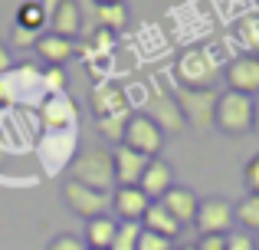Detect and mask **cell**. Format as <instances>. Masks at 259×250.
<instances>
[{
    "instance_id": "obj_1",
    "label": "cell",
    "mask_w": 259,
    "mask_h": 250,
    "mask_svg": "<svg viewBox=\"0 0 259 250\" xmlns=\"http://www.w3.org/2000/svg\"><path fill=\"white\" fill-rule=\"evenodd\" d=\"M69 174H72V181L92 188V191H102V194L118 188L115 185L112 152H105V148H82V152H76V158L69 165Z\"/></svg>"
},
{
    "instance_id": "obj_2",
    "label": "cell",
    "mask_w": 259,
    "mask_h": 250,
    "mask_svg": "<svg viewBox=\"0 0 259 250\" xmlns=\"http://www.w3.org/2000/svg\"><path fill=\"white\" fill-rule=\"evenodd\" d=\"M171 96L177 99V109L184 116V125L190 132H207L213 125V109H217V92L213 89H187L174 86Z\"/></svg>"
},
{
    "instance_id": "obj_3",
    "label": "cell",
    "mask_w": 259,
    "mask_h": 250,
    "mask_svg": "<svg viewBox=\"0 0 259 250\" xmlns=\"http://www.w3.org/2000/svg\"><path fill=\"white\" fill-rule=\"evenodd\" d=\"M213 125L223 135H246L253 132V99L240 96V92H223L217 96V109H213Z\"/></svg>"
},
{
    "instance_id": "obj_4",
    "label": "cell",
    "mask_w": 259,
    "mask_h": 250,
    "mask_svg": "<svg viewBox=\"0 0 259 250\" xmlns=\"http://www.w3.org/2000/svg\"><path fill=\"white\" fill-rule=\"evenodd\" d=\"M174 73H177V86H187V89H210L220 69H217L213 53L194 46V50H187L181 59H177Z\"/></svg>"
},
{
    "instance_id": "obj_5",
    "label": "cell",
    "mask_w": 259,
    "mask_h": 250,
    "mask_svg": "<svg viewBox=\"0 0 259 250\" xmlns=\"http://www.w3.org/2000/svg\"><path fill=\"white\" fill-rule=\"evenodd\" d=\"M194 227L200 231V237H227L233 231V204L227 198H203Z\"/></svg>"
},
{
    "instance_id": "obj_6",
    "label": "cell",
    "mask_w": 259,
    "mask_h": 250,
    "mask_svg": "<svg viewBox=\"0 0 259 250\" xmlns=\"http://www.w3.org/2000/svg\"><path fill=\"white\" fill-rule=\"evenodd\" d=\"M121 145L132 148V152H138V155H145V158H158L161 145H164V132H161V128L154 125L145 112H141V116H132V119H128Z\"/></svg>"
},
{
    "instance_id": "obj_7",
    "label": "cell",
    "mask_w": 259,
    "mask_h": 250,
    "mask_svg": "<svg viewBox=\"0 0 259 250\" xmlns=\"http://www.w3.org/2000/svg\"><path fill=\"white\" fill-rule=\"evenodd\" d=\"M39 122H43V132H72L79 125V109L66 92L63 96H43Z\"/></svg>"
},
{
    "instance_id": "obj_8",
    "label": "cell",
    "mask_w": 259,
    "mask_h": 250,
    "mask_svg": "<svg viewBox=\"0 0 259 250\" xmlns=\"http://www.w3.org/2000/svg\"><path fill=\"white\" fill-rule=\"evenodd\" d=\"M227 86L230 92H240V96L256 99L259 96V56H233L227 66Z\"/></svg>"
},
{
    "instance_id": "obj_9",
    "label": "cell",
    "mask_w": 259,
    "mask_h": 250,
    "mask_svg": "<svg viewBox=\"0 0 259 250\" xmlns=\"http://www.w3.org/2000/svg\"><path fill=\"white\" fill-rule=\"evenodd\" d=\"M63 198H66V204H69L79 218H85V221L102 218V214H105V207H108V194L92 191V188L79 185V181H72V178L63 185Z\"/></svg>"
},
{
    "instance_id": "obj_10",
    "label": "cell",
    "mask_w": 259,
    "mask_h": 250,
    "mask_svg": "<svg viewBox=\"0 0 259 250\" xmlns=\"http://www.w3.org/2000/svg\"><path fill=\"white\" fill-rule=\"evenodd\" d=\"M72 158H76V132H46V138H43L46 171L56 174L59 168H69Z\"/></svg>"
},
{
    "instance_id": "obj_11",
    "label": "cell",
    "mask_w": 259,
    "mask_h": 250,
    "mask_svg": "<svg viewBox=\"0 0 259 250\" xmlns=\"http://www.w3.org/2000/svg\"><path fill=\"white\" fill-rule=\"evenodd\" d=\"M145 116L151 119L161 132H181V128H184V116H181V109H177V99L171 96V92H164V89L151 92Z\"/></svg>"
},
{
    "instance_id": "obj_12",
    "label": "cell",
    "mask_w": 259,
    "mask_h": 250,
    "mask_svg": "<svg viewBox=\"0 0 259 250\" xmlns=\"http://www.w3.org/2000/svg\"><path fill=\"white\" fill-rule=\"evenodd\" d=\"M112 161H115V185L118 188H138V181H141V174H145L151 158H145V155L132 152L125 145H115Z\"/></svg>"
},
{
    "instance_id": "obj_13",
    "label": "cell",
    "mask_w": 259,
    "mask_h": 250,
    "mask_svg": "<svg viewBox=\"0 0 259 250\" xmlns=\"http://www.w3.org/2000/svg\"><path fill=\"white\" fill-rule=\"evenodd\" d=\"M89 105H92L95 119H105V116H118V112H128V96L118 83H99L92 86L89 92Z\"/></svg>"
},
{
    "instance_id": "obj_14",
    "label": "cell",
    "mask_w": 259,
    "mask_h": 250,
    "mask_svg": "<svg viewBox=\"0 0 259 250\" xmlns=\"http://www.w3.org/2000/svg\"><path fill=\"white\" fill-rule=\"evenodd\" d=\"M161 207H164L167 214L177 221L181 227H187V224H194V218H197V207H200V198H197L190 188H181V185H171L167 188V194L158 201Z\"/></svg>"
},
{
    "instance_id": "obj_15",
    "label": "cell",
    "mask_w": 259,
    "mask_h": 250,
    "mask_svg": "<svg viewBox=\"0 0 259 250\" xmlns=\"http://www.w3.org/2000/svg\"><path fill=\"white\" fill-rule=\"evenodd\" d=\"M148 207H151V201H148V194L141 188H115L112 191V211L121 221H138L141 224Z\"/></svg>"
},
{
    "instance_id": "obj_16",
    "label": "cell",
    "mask_w": 259,
    "mask_h": 250,
    "mask_svg": "<svg viewBox=\"0 0 259 250\" xmlns=\"http://www.w3.org/2000/svg\"><path fill=\"white\" fill-rule=\"evenodd\" d=\"M171 185H174V171H171V165H167V161H161V158H151V161H148L145 174H141V181H138V188L148 194V201H161Z\"/></svg>"
},
{
    "instance_id": "obj_17",
    "label": "cell",
    "mask_w": 259,
    "mask_h": 250,
    "mask_svg": "<svg viewBox=\"0 0 259 250\" xmlns=\"http://www.w3.org/2000/svg\"><path fill=\"white\" fill-rule=\"evenodd\" d=\"M50 33H56V37H66V40H76L79 30H82V10H79L76 0H59L56 10H53L50 17Z\"/></svg>"
},
{
    "instance_id": "obj_18",
    "label": "cell",
    "mask_w": 259,
    "mask_h": 250,
    "mask_svg": "<svg viewBox=\"0 0 259 250\" xmlns=\"http://www.w3.org/2000/svg\"><path fill=\"white\" fill-rule=\"evenodd\" d=\"M33 50H36V56L43 59L46 66H63L66 59L76 56V43L66 40V37H56V33H43Z\"/></svg>"
},
{
    "instance_id": "obj_19",
    "label": "cell",
    "mask_w": 259,
    "mask_h": 250,
    "mask_svg": "<svg viewBox=\"0 0 259 250\" xmlns=\"http://www.w3.org/2000/svg\"><path fill=\"white\" fill-rule=\"evenodd\" d=\"M115 234H118V221L108 218V214L85 221V247L89 250H108L112 240H115Z\"/></svg>"
},
{
    "instance_id": "obj_20",
    "label": "cell",
    "mask_w": 259,
    "mask_h": 250,
    "mask_svg": "<svg viewBox=\"0 0 259 250\" xmlns=\"http://www.w3.org/2000/svg\"><path fill=\"white\" fill-rule=\"evenodd\" d=\"M141 227H145V231H151V234H161V237H167V240H174L177 234H181V224H177V221L158 204V201H151V207L145 211Z\"/></svg>"
},
{
    "instance_id": "obj_21",
    "label": "cell",
    "mask_w": 259,
    "mask_h": 250,
    "mask_svg": "<svg viewBox=\"0 0 259 250\" xmlns=\"http://www.w3.org/2000/svg\"><path fill=\"white\" fill-rule=\"evenodd\" d=\"M95 17H99V26L108 33H118L121 26L128 23V7L125 4H102L95 7Z\"/></svg>"
},
{
    "instance_id": "obj_22",
    "label": "cell",
    "mask_w": 259,
    "mask_h": 250,
    "mask_svg": "<svg viewBox=\"0 0 259 250\" xmlns=\"http://www.w3.org/2000/svg\"><path fill=\"white\" fill-rule=\"evenodd\" d=\"M233 221H240L243 231L259 234V194H246L240 204H233Z\"/></svg>"
},
{
    "instance_id": "obj_23",
    "label": "cell",
    "mask_w": 259,
    "mask_h": 250,
    "mask_svg": "<svg viewBox=\"0 0 259 250\" xmlns=\"http://www.w3.org/2000/svg\"><path fill=\"white\" fill-rule=\"evenodd\" d=\"M128 119H132V112H118V116H105V119H95V125H99V135L105 141H115V145H121V138H125V125Z\"/></svg>"
},
{
    "instance_id": "obj_24",
    "label": "cell",
    "mask_w": 259,
    "mask_h": 250,
    "mask_svg": "<svg viewBox=\"0 0 259 250\" xmlns=\"http://www.w3.org/2000/svg\"><path fill=\"white\" fill-rule=\"evenodd\" d=\"M236 37H240L243 50H246L249 56H259V17H256V13H249L246 20H240Z\"/></svg>"
},
{
    "instance_id": "obj_25",
    "label": "cell",
    "mask_w": 259,
    "mask_h": 250,
    "mask_svg": "<svg viewBox=\"0 0 259 250\" xmlns=\"http://www.w3.org/2000/svg\"><path fill=\"white\" fill-rule=\"evenodd\" d=\"M17 26H26V30L43 33V26H46V13H43V7H39V0H30V4L20 7V10H17Z\"/></svg>"
},
{
    "instance_id": "obj_26",
    "label": "cell",
    "mask_w": 259,
    "mask_h": 250,
    "mask_svg": "<svg viewBox=\"0 0 259 250\" xmlns=\"http://www.w3.org/2000/svg\"><path fill=\"white\" fill-rule=\"evenodd\" d=\"M138 237H141V224L138 221H121L118 234H115V240H112L108 250H135L138 247Z\"/></svg>"
},
{
    "instance_id": "obj_27",
    "label": "cell",
    "mask_w": 259,
    "mask_h": 250,
    "mask_svg": "<svg viewBox=\"0 0 259 250\" xmlns=\"http://www.w3.org/2000/svg\"><path fill=\"white\" fill-rule=\"evenodd\" d=\"M63 92H66L63 66H46L43 69V96H63Z\"/></svg>"
},
{
    "instance_id": "obj_28",
    "label": "cell",
    "mask_w": 259,
    "mask_h": 250,
    "mask_svg": "<svg viewBox=\"0 0 259 250\" xmlns=\"http://www.w3.org/2000/svg\"><path fill=\"white\" fill-rule=\"evenodd\" d=\"M135 250H174V247H171V240H167V237L151 234V231L141 227V237H138V247H135Z\"/></svg>"
},
{
    "instance_id": "obj_29",
    "label": "cell",
    "mask_w": 259,
    "mask_h": 250,
    "mask_svg": "<svg viewBox=\"0 0 259 250\" xmlns=\"http://www.w3.org/2000/svg\"><path fill=\"white\" fill-rule=\"evenodd\" d=\"M43 37V33H36V30H26V26H13V33H10V43L13 46H20V50H26V46H36V40Z\"/></svg>"
},
{
    "instance_id": "obj_30",
    "label": "cell",
    "mask_w": 259,
    "mask_h": 250,
    "mask_svg": "<svg viewBox=\"0 0 259 250\" xmlns=\"http://www.w3.org/2000/svg\"><path fill=\"white\" fill-rule=\"evenodd\" d=\"M112 43H115V33H108V30H92V37H89V50H99V53H108L112 50Z\"/></svg>"
},
{
    "instance_id": "obj_31",
    "label": "cell",
    "mask_w": 259,
    "mask_h": 250,
    "mask_svg": "<svg viewBox=\"0 0 259 250\" xmlns=\"http://www.w3.org/2000/svg\"><path fill=\"white\" fill-rule=\"evenodd\" d=\"M46 250H89L82 237H72V234H59V237H53V244Z\"/></svg>"
},
{
    "instance_id": "obj_32",
    "label": "cell",
    "mask_w": 259,
    "mask_h": 250,
    "mask_svg": "<svg viewBox=\"0 0 259 250\" xmlns=\"http://www.w3.org/2000/svg\"><path fill=\"white\" fill-rule=\"evenodd\" d=\"M227 250H256V244L246 231H230L227 234Z\"/></svg>"
},
{
    "instance_id": "obj_33",
    "label": "cell",
    "mask_w": 259,
    "mask_h": 250,
    "mask_svg": "<svg viewBox=\"0 0 259 250\" xmlns=\"http://www.w3.org/2000/svg\"><path fill=\"white\" fill-rule=\"evenodd\" d=\"M243 181H246L249 194H259V155H253L246 165V171H243Z\"/></svg>"
},
{
    "instance_id": "obj_34",
    "label": "cell",
    "mask_w": 259,
    "mask_h": 250,
    "mask_svg": "<svg viewBox=\"0 0 259 250\" xmlns=\"http://www.w3.org/2000/svg\"><path fill=\"white\" fill-rule=\"evenodd\" d=\"M194 247L197 250H227V237H200Z\"/></svg>"
},
{
    "instance_id": "obj_35",
    "label": "cell",
    "mask_w": 259,
    "mask_h": 250,
    "mask_svg": "<svg viewBox=\"0 0 259 250\" xmlns=\"http://www.w3.org/2000/svg\"><path fill=\"white\" fill-rule=\"evenodd\" d=\"M13 69V56H10V46L0 43V76H7V73Z\"/></svg>"
},
{
    "instance_id": "obj_36",
    "label": "cell",
    "mask_w": 259,
    "mask_h": 250,
    "mask_svg": "<svg viewBox=\"0 0 259 250\" xmlns=\"http://www.w3.org/2000/svg\"><path fill=\"white\" fill-rule=\"evenodd\" d=\"M10 102H13V92L7 86V79H0V105H10Z\"/></svg>"
},
{
    "instance_id": "obj_37",
    "label": "cell",
    "mask_w": 259,
    "mask_h": 250,
    "mask_svg": "<svg viewBox=\"0 0 259 250\" xmlns=\"http://www.w3.org/2000/svg\"><path fill=\"white\" fill-rule=\"evenodd\" d=\"M56 4H59V0H39V7H43V13H46V17H53Z\"/></svg>"
},
{
    "instance_id": "obj_38",
    "label": "cell",
    "mask_w": 259,
    "mask_h": 250,
    "mask_svg": "<svg viewBox=\"0 0 259 250\" xmlns=\"http://www.w3.org/2000/svg\"><path fill=\"white\" fill-rule=\"evenodd\" d=\"M253 132L259 135V96L253 99Z\"/></svg>"
},
{
    "instance_id": "obj_39",
    "label": "cell",
    "mask_w": 259,
    "mask_h": 250,
    "mask_svg": "<svg viewBox=\"0 0 259 250\" xmlns=\"http://www.w3.org/2000/svg\"><path fill=\"white\" fill-rule=\"evenodd\" d=\"M102 4H125V0H95V7H102Z\"/></svg>"
},
{
    "instance_id": "obj_40",
    "label": "cell",
    "mask_w": 259,
    "mask_h": 250,
    "mask_svg": "<svg viewBox=\"0 0 259 250\" xmlns=\"http://www.w3.org/2000/svg\"><path fill=\"white\" fill-rule=\"evenodd\" d=\"M181 250H197V247H194V244H187V247H181Z\"/></svg>"
},
{
    "instance_id": "obj_41",
    "label": "cell",
    "mask_w": 259,
    "mask_h": 250,
    "mask_svg": "<svg viewBox=\"0 0 259 250\" xmlns=\"http://www.w3.org/2000/svg\"><path fill=\"white\" fill-rule=\"evenodd\" d=\"M253 244H256V250H259V234H256V240H253Z\"/></svg>"
},
{
    "instance_id": "obj_42",
    "label": "cell",
    "mask_w": 259,
    "mask_h": 250,
    "mask_svg": "<svg viewBox=\"0 0 259 250\" xmlns=\"http://www.w3.org/2000/svg\"><path fill=\"white\" fill-rule=\"evenodd\" d=\"M256 17H259V7H256Z\"/></svg>"
}]
</instances>
